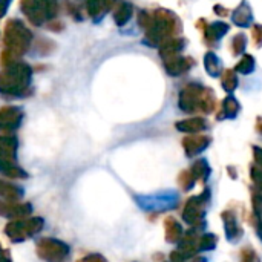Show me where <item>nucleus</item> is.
<instances>
[{"label": "nucleus", "mask_w": 262, "mask_h": 262, "mask_svg": "<svg viewBox=\"0 0 262 262\" xmlns=\"http://www.w3.org/2000/svg\"><path fill=\"white\" fill-rule=\"evenodd\" d=\"M45 226L43 218L40 216H32V218H23V220H12L8 223L5 227V235L12 241V243H23L37 233L41 232Z\"/></svg>", "instance_id": "obj_1"}, {"label": "nucleus", "mask_w": 262, "mask_h": 262, "mask_svg": "<svg viewBox=\"0 0 262 262\" xmlns=\"http://www.w3.org/2000/svg\"><path fill=\"white\" fill-rule=\"evenodd\" d=\"M69 246L55 238H41L37 243V255L46 262H66Z\"/></svg>", "instance_id": "obj_2"}, {"label": "nucleus", "mask_w": 262, "mask_h": 262, "mask_svg": "<svg viewBox=\"0 0 262 262\" xmlns=\"http://www.w3.org/2000/svg\"><path fill=\"white\" fill-rule=\"evenodd\" d=\"M137 204L149 212H160V210H167L175 207L177 204V195L172 192H163V193H155V195H141L137 196Z\"/></svg>", "instance_id": "obj_3"}, {"label": "nucleus", "mask_w": 262, "mask_h": 262, "mask_svg": "<svg viewBox=\"0 0 262 262\" xmlns=\"http://www.w3.org/2000/svg\"><path fill=\"white\" fill-rule=\"evenodd\" d=\"M32 213V206L29 203L20 201H0V215L12 220H23Z\"/></svg>", "instance_id": "obj_4"}, {"label": "nucleus", "mask_w": 262, "mask_h": 262, "mask_svg": "<svg viewBox=\"0 0 262 262\" xmlns=\"http://www.w3.org/2000/svg\"><path fill=\"white\" fill-rule=\"evenodd\" d=\"M25 192L20 186L0 180V200L2 201H20Z\"/></svg>", "instance_id": "obj_5"}, {"label": "nucleus", "mask_w": 262, "mask_h": 262, "mask_svg": "<svg viewBox=\"0 0 262 262\" xmlns=\"http://www.w3.org/2000/svg\"><path fill=\"white\" fill-rule=\"evenodd\" d=\"M20 120L21 115L15 109H5L0 112V129H15Z\"/></svg>", "instance_id": "obj_6"}, {"label": "nucleus", "mask_w": 262, "mask_h": 262, "mask_svg": "<svg viewBox=\"0 0 262 262\" xmlns=\"http://www.w3.org/2000/svg\"><path fill=\"white\" fill-rule=\"evenodd\" d=\"M0 150L3 152H17V140L12 137H0Z\"/></svg>", "instance_id": "obj_7"}, {"label": "nucleus", "mask_w": 262, "mask_h": 262, "mask_svg": "<svg viewBox=\"0 0 262 262\" xmlns=\"http://www.w3.org/2000/svg\"><path fill=\"white\" fill-rule=\"evenodd\" d=\"M78 262H107L104 256L98 255V253H92V255H88L86 258H83L81 261Z\"/></svg>", "instance_id": "obj_8"}, {"label": "nucleus", "mask_w": 262, "mask_h": 262, "mask_svg": "<svg viewBox=\"0 0 262 262\" xmlns=\"http://www.w3.org/2000/svg\"><path fill=\"white\" fill-rule=\"evenodd\" d=\"M0 262H12L8 250H3V252L0 253Z\"/></svg>", "instance_id": "obj_9"}, {"label": "nucleus", "mask_w": 262, "mask_h": 262, "mask_svg": "<svg viewBox=\"0 0 262 262\" xmlns=\"http://www.w3.org/2000/svg\"><path fill=\"white\" fill-rule=\"evenodd\" d=\"M2 252H3V249H2V246H0V253H2Z\"/></svg>", "instance_id": "obj_10"}]
</instances>
